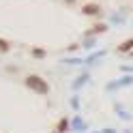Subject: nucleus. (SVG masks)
<instances>
[{
	"label": "nucleus",
	"mask_w": 133,
	"mask_h": 133,
	"mask_svg": "<svg viewBox=\"0 0 133 133\" xmlns=\"http://www.w3.org/2000/svg\"><path fill=\"white\" fill-rule=\"evenodd\" d=\"M26 86L32 88V90H37V92H41V95H45L47 90H49L47 84H45L41 77H37V75H28V77H26Z\"/></svg>",
	"instance_id": "f257e3e1"
},
{
	"label": "nucleus",
	"mask_w": 133,
	"mask_h": 133,
	"mask_svg": "<svg viewBox=\"0 0 133 133\" xmlns=\"http://www.w3.org/2000/svg\"><path fill=\"white\" fill-rule=\"evenodd\" d=\"M82 11H84L86 15H99V13H101V6H99V4H84Z\"/></svg>",
	"instance_id": "f03ea898"
},
{
	"label": "nucleus",
	"mask_w": 133,
	"mask_h": 133,
	"mask_svg": "<svg viewBox=\"0 0 133 133\" xmlns=\"http://www.w3.org/2000/svg\"><path fill=\"white\" fill-rule=\"evenodd\" d=\"M129 49H133V39H129V41H124V43L118 47V52H129Z\"/></svg>",
	"instance_id": "7ed1b4c3"
},
{
	"label": "nucleus",
	"mask_w": 133,
	"mask_h": 133,
	"mask_svg": "<svg viewBox=\"0 0 133 133\" xmlns=\"http://www.w3.org/2000/svg\"><path fill=\"white\" fill-rule=\"evenodd\" d=\"M32 54H35L37 58H43V56H45V52H43L41 47H35V49H32Z\"/></svg>",
	"instance_id": "20e7f679"
},
{
	"label": "nucleus",
	"mask_w": 133,
	"mask_h": 133,
	"mask_svg": "<svg viewBox=\"0 0 133 133\" xmlns=\"http://www.w3.org/2000/svg\"><path fill=\"white\" fill-rule=\"evenodd\" d=\"M103 30H105V26H103V24H97V26L90 30V32H103Z\"/></svg>",
	"instance_id": "39448f33"
},
{
	"label": "nucleus",
	"mask_w": 133,
	"mask_h": 133,
	"mask_svg": "<svg viewBox=\"0 0 133 133\" xmlns=\"http://www.w3.org/2000/svg\"><path fill=\"white\" fill-rule=\"evenodd\" d=\"M6 49H9V43L6 41H0V52H6Z\"/></svg>",
	"instance_id": "423d86ee"
}]
</instances>
